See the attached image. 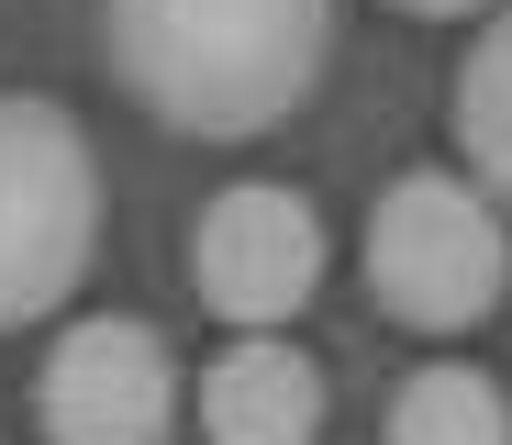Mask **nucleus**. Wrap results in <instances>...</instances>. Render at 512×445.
<instances>
[{
  "label": "nucleus",
  "mask_w": 512,
  "mask_h": 445,
  "mask_svg": "<svg viewBox=\"0 0 512 445\" xmlns=\"http://www.w3.org/2000/svg\"><path fill=\"white\" fill-rule=\"evenodd\" d=\"M101 256V156L67 101L0 89V334L45 323Z\"/></svg>",
  "instance_id": "obj_2"
},
{
  "label": "nucleus",
  "mask_w": 512,
  "mask_h": 445,
  "mask_svg": "<svg viewBox=\"0 0 512 445\" xmlns=\"http://www.w3.org/2000/svg\"><path fill=\"white\" fill-rule=\"evenodd\" d=\"M34 423L45 445H167L179 423V356L134 312H90L45 345L34 368Z\"/></svg>",
  "instance_id": "obj_5"
},
{
  "label": "nucleus",
  "mask_w": 512,
  "mask_h": 445,
  "mask_svg": "<svg viewBox=\"0 0 512 445\" xmlns=\"http://www.w3.org/2000/svg\"><path fill=\"white\" fill-rule=\"evenodd\" d=\"M390 12H423V23H446V12H490V0H390Z\"/></svg>",
  "instance_id": "obj_9"
},
{
  "label": "nucleus",
  "mask_w": 512,
  "mask_h": 445,
  "mask_svg": "<svg viewBox=\"0 0 512 445\" xmlns=\"http://www.w3.org/2000/svg\"><path fill=\"white\" fill-rule=\"evenodd\" d=\"M201 434L212 445H312L323 434V368L290 334H234L201 368Z\"/></svg>",
  "instance_id": "obj_6"
},
{
  "label": "nucleus",
  "mask_w": 512,
  "mask_h": 445,
  "mask_svg": "<svg viewBox=\"0 0 512 445\" xmlns=\"http://www.w3.org/2000/svg\"><path fill=\"white\" fill-rule=\"evenodd\" d=\"M512 290V223L479 178H446V167H412L379 190L368 212V301L401 323V334H468L490 323Z\"/></svg>",
  "instance_id": "obj_3"
},
{
  "label": "nucleus",
  "mask_w": 512,
  "mask_h": 445,
  "mask_svg": "<svg viewBox=\"0 0 512 445\" xmlns=\"http://www.w3.org/2000/svg\"><path fill=\"white\" fill-rule=\"evenodd\" d=\"M190 290L234 334H279L323 290V212L290 178H234V190H212V212L190 223Z\"/></svg>",
  "instance_id": "obj_4"
},
{
  "label": "nucleus",
  "mask_w": 512,
  "mask_h": 445,
  "mask_svg": "<svg viewBox=\"0 0 512 445\" xmlns=\"http://www.w3.org/2000/svg\"><path fill=\"white\" fill-rule=\"evenodd\" d=\"M112 78L167 134H268L312 101L334 56V0H101Z\"/></svg>",
  "instance_id": "obj_1"
},
{
  "label": "nucleus",
  "mask_w": 512,
  "mask_h": 445,
  "mask_svg": "<svg viewBox=\"0 0 512 445\" xmlns=\"http://www.w3.org/2000/svg\"><path fill=\"white\" fill-rule=\"evenodd\" d=\"M379 445H512V401L490 368H412L390 390Z\"/></svg>",
  "instance_id": "obj_7"
},
{
  "label": "nucleus",
  "mask_w": 512,
  "mask_h": 445,
  "mask_svg": "<svg viewBox=\"0 0 512 445\" xmlns=\"http://www.w3.org/2000/svg\"><path fill=\"white\" fill-rule=\"evenodd\" d=\"M457 156L490 201H512V12H490L457 67Z\"/></svg>",
  "instance_id": "obj_8"
}]
</instances>
